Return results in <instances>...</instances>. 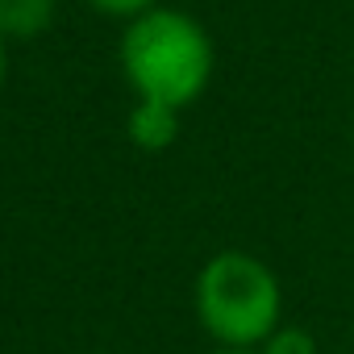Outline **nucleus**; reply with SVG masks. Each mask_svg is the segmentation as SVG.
<instances>
[{"label": "nucleus", "mask_w": 354, "mask_h": 354, "mask_svg": "<svg viewBox=\"0 0 354 354\" xmlns=\"http://www.w3.org/2000/svg\"><path fill=\"white\" fill-rule=\"evenodd\" d=\"M117 63H121L125 84L133 88V100L188 109L213 84L217 46L192 13L154 5L125 21Z\"/></svg>", "instance_id": "nucleus-1"}, {"label": "nucleus", "mask_w": 354, "mask_h": 354, "mask_svg": "<svg viewBox=\"0 0 354 354\" xmlns=\"http://www.w3.org/2000/svg\"><path fill=\"white\" fill-rule=\"evenodd\" d=\"M201 329L225 350H259L283 325V283L250 250H217L192 283Z\"/></svg>", "instance_id": "nucleus-2"}, {"label": "nucleus", "mask_w": 354, "mask_h": 354, "mask_svg": "<svg viewBox=\"0 0 354 354\" xmlns=\"http://www.w3.org/2000/svg\"><path fill=\"white\" fill-rule=\"evenodd\" d=\"M125 133H129V142L138 150L162 154V150H171L175 142H180V133H184V109H171V104H158V100H133Z\"/></svg>", "instance_id": "nucleus-3"}, {"label": "nucleus", "mask_w": 354, "mask_h": 354, "mask_svg": "<svg viewBox=\"0 0 354 354\" xmlns=\"http://www.w3.org/2000/svg\"><path fill=\"white\" fill-rule=\"evenodd\" d=\"M59 0H0V34L9 42H30L50 30Z\"/></svg>", "instance_id": "nucleus-4"}, {"label": "nucleus", "mask_w": 354, "mask_h": 354, "mask_svg": "<svg viewBox=\"0 0 354 354\" xmlns=\"http://www.w3.org/2000/svg\"><path fill=\"white\" fill-rule=\"evenodd\" d=\"M259 354H321L317 350V337L304 329V325H279L263 346Z\"/></svg>", "instance_id": "nucleus-5"}, {"label": "nucleus", "mask_w": 354, "mask_h": 354, "mask_svg": "<svg viewBox=\"0 0 354 354\" xmlns=\"http://www.w3.org/2000/svg\"><path fill=\"white\" fill-rule=\"evenodd\" d=\"M84 5H88L92 13H100V17H113V21H129V17H138V13L154 9L158 0H84Z\"/></svg>", "instance_id": "nucleus-6"}, {"label": "nucleus", "mask_w": 354, "mask_h": 354, "mask_svg": "<svg viewBox=\"0 0 354 354\" xmlns=\"http://www.w3.org/2000/svg\"><path fill=\"white\" fill-rule=\"evenodd\" d=\"M5 75H9V38L0 34V88H5Z\"/></svg>", "instance_id": "nucleus-7"}, {"label": "nucleus", "mask_w": 354, "mask_h": 354, "mask_svg": "<svg viewBox=\"0 0 354 354\" xmlns=\"http://www.w3.org/2000/svg\"><path fill=\"white\" fill-rule=\"evenodd\" d=\"M209 354H259V350H225V346H213Z\"/></svg>", "instance_id": "nucleus-8"}, {"label": "nucleus", "mask_w": 354, "mask_h": 354, "mask_svg": "<svg viewBox=\"0 0 354 354\" xmlns=\"http://www.w3.org/2000/svg\"><path fill=\"white\" fill-rule=\"evenodd\" d=\"M92 354H104V350H92Z\"/></svg>", "instance_id": "nucleus-9"}]
</instances>
